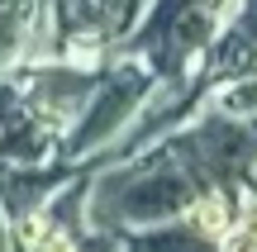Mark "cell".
<instances>
[{
	"label": "cell",
	"instance_id": "5",
	"mask_svg": "<svg viewBox=\"0 0 257 252\" xmlns=\"http://www.w3.org/2000/svg\"><path fill=\"white\" fill-rule=\"evenodd\" d=\"M210 110L229 114V119H257V67L238 72L233 81H224L219 91H214Z\"/></svg>",
	"mask_w": 257,
	"mask_h": 252
},
{
	"label": "cell",
	"instance_id": "6",
	"mask_svg": "<svg viewBox=\"0 0 257 252\" xmlns=\"http://www.w3.org/2000/svg\"><path fill=\"white\" fill-rule=\"evenodd\" d=\"M219 252H257V233L243 228V224H233L229 233L219 238Z\"/></svg>",
	"mask_w": 257,
	"mask_h": 252
},
{
	"label": "cell",
	"instance_id": "1",
	"mask_svg": "<svg viewBox=\"0 0 257 252\" xmlns=\"http://www.w3.org/2000/svg\"><path fill=\"white\" fill-rule=\"evenodd\" d=\"M153 91H157V72L143 57H134V53L114 57L100 72L86 110L76 114L72 129L57 138V157L72 162V167H81V162H91V157H105L128 133V124L143 114V105L153 100Z\"/></svg>",
	"mask_w": 257,
	"mask_h": 252
},
{
	"label": "cell",
	"instance_id": "8",
	"mask_svg": "<svg viewBox=\"0 0 257 252\" xmlns=\"http://www.w3.org/2000/svg\"><path fill=\"white\" fill-rule=\"evenodd\" d=\"M5 10H10V0H0V15H5Z\"/></svg>",
	"mask_w": 257,
	"mask_h": 252
},
{
	"label": "cell",
	"instance_id": "2",
	"mask_svg": "<svg viewBox=\"0 0 257 252\" xmlns=\"http://www.w3.org/2000/svg\"><path fill=\"white\" fill-rule=\"evenodd\" d=\"M95 81H100V67H81L72 57H43V62H24V72L15 76L24 105L48 124V129L62 138L72 129V119L86 110Z\"/></svg>",
	"mask_w": 257,
	"mask_h": 252
},
{
	"label": "cell",
	"instance_id": "4",
	"mask_svg": "<svg viewBox=\"0 0 257 252\" xmlns=\"http://www.w3.org/2000/svg\"><path fill=\"white\" fill-rule=\"evenodd\" d=\"M124 252H219V243L205 233H195L186 219H167V224H148V228H128Z\"/></svg>",
	"mask_w": 257,
	"mask_h": 252
},
{
	"label": "cell",
	"instance_id": "3",
	"mask_svg": "<svg viewBox=\"0 0 257 252\" xmlns=\"http://www.w3.org/2000/svg\"><path fill=\"white\" fill-rule=\"evenodd\" d=\"M72 176H76V167L62 162V157H48V162H0V214L5 219L38 214Z\"/></svg>",
	"mask_w": 257,
	"mask_h": 252
},
{
	"label": "cell",
	"instance_id": "7",
	"mask_svg": "<svg viewBox=\"0 0 257 252\" xmlns=\"http://www.w3.org/2000/svg\"><path fill=\"white\" fill-rule=\"evenodd\" d=\"M0 252H10V219L0 214Z\"/></svg>",
	"mask_w": 257,
	"mask_h": 252
}]
</instances>
